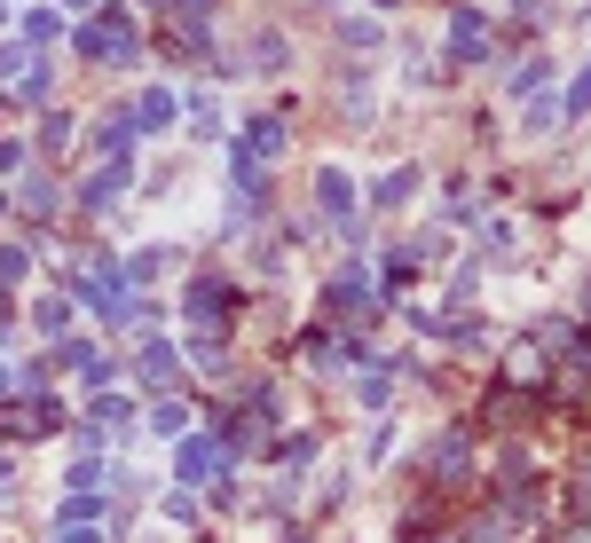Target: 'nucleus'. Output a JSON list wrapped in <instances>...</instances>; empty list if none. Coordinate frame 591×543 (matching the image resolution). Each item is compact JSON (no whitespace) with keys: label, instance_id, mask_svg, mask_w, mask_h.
Masks as SVG:
<instances>
[{"label":"nucleus","instance_id":"obj_9","mask_svg":"<svg viewBox=\"0 0 591 543\" xmlns=\"http://www.w3.org/2000/svg\"><path fill=\"white\" fill-rule=\"evenodd\" d=\"M316 213L332 221V229L355 221V189H347V174H316Z\"/></svg>","mask_w":591,"mask_h":543},{"label":"nucleus","instance_id":"obj_14","mask_svg":"<svg viewBox=\"0 0 591 543\" xmlns=\"http://www.w3.org/2000/svg\"><path fill=\"white\" fill-rule=\"evenodd\" d=\"M135 126H174V87H150L135 103Z\"/></svg>","mask_w":591,"mask_h":543},{"label":"nucleus","instance_id":"obj_1","mask_svg":"<svg viewBox=\"0 0 591 543\" xmlns=\"http://www.w3.org/2000/svg\"><path fill=\"white\" fill-rule=\"evenodd\" d=\"M79 55H95V63H135V16L111 9V16L79 24Z\"/></svg>","mask_w":591,"mask_h":543},{"label":"nucleus","instance_id":"obj_16","mask_svg":"<svg viewBox=\"0 0 591 543\" xmlns=\"http://www.w3.org/2000/svg\"><path fill=\"white\" fill-rule=\"evenodd\" d=\"M410 189H418V174L403 165V174H386V182H379V206H410Z\"/></svg>","mask_w":591,"mask_h":543},{"label":"nucleus","instance_id":"obj_24","mask_svg":"<svg viewBox=\"0 0 591 543\" xmlns=\"http://www.w3.org/2000/svg\"><path fill=\"white\" fill-rule=\"evenodd\" d=\"M150 425H158V433H182V425H189V410H182V402H158V418H150Z\"/></svg>","mask_w":591,"mask_h":543},{"label":"nucleus","instance_id":"obj_26","mask_svg":"<svg viewBox=\"0 0 591 543\" xmlns=\"http://www.w3.org/2000/svg\"><path fill=\"white\" fill-rule=\"evenodd\" d=\"M583 111H591V72H583V79L568 87V119H583Z\"/></svg>","mask_w":591,"mask_h":543},{"label":"nucleus","instance_id":"obj_34","mask_svg":"<svg viewBox=\"0 0 591 543\" xmlns=\"http://www.w3.org/2000/svg\"><path fill=\"white\" fill-rule=\"evenodd\" d=\"M0 206H9V197H0Z\"/></svg>","mask_w":591,"mask_h":543},{"label":"nucleus","instance_id":"obj_30","mask_svg":"<svg viewBox=\"0 0 591 543\" xmlns=\"http://www.w3.org/2000/svg\"><path fill=\"white\" fill-rule=\"evenodd\" d=\"M583 316H591V292H583Z\"/></svg>","mask_w":591,"mask_h":543},{"label":"nucleus","instance_id":"obj_15","mask_svg":"<svg viewBox=\"0 0 591 543\" xmlns=\"http://www.w3.org/2000/svg\"><path fill=\"white\" fill-rule=\"evenodd\" d=\"M24 40H40V48H56V40H63V24H56L48 9H32V16H24Z\"/></svg>","mask_w":591,"mask_h":543},{"label":"nucleus","instance_id":"obj_19","mask_svg":"<svg viewBox=\"0 0 591 543\" xmlns=\"http://www.w3.org/2000/svg\"><path fill=\"white\" fill-rule=\"evenodd\" d=\"M126 418H135V410H126L119 394H103V402H95V433H111V425H126Z\"/></svg>","mask_w":591,"mask_h":543},{"label":"nucleus","instance_id":"obj_11","mask_svg":"<svg viewBox=\"0 0 591 543\" xmlns=\"http://www.w3.org/2000/svg\"><path fill=\"white\" fill-rule=\"evenodd\" d=\"M119 189H126V158H103V165L87 174V189H79V197H87V206H111Z\"/></svg>","mask_w":591,"mask_h":543},{"label":"nucleus","instance_id":"obj_20","mask_svg":"<svg viewBox=\"0 0 591 543\" xmlns=\"http://www.w3.org/2000/svg\"><path fill=\"white\" fill-rule=\"evenodd\" d=\"M276 457H284V465H308V457H316V433H284Z\"/></svg>","mask_w":591,"mask_h":543},{"label":"nucleus","instance_id":"obj_27","mask_svg":"<svg viewBox=\"0 0 591 543\" xmlns=\"http://www.w3.org/2000/svg\"><path fill=\"white\" fill-rule=\"evenodd\" d=\"M16 165H24V150H16V143H0V174H16Z\"/></svg>","mask_w":591,"mask_h":543},{"label":"nucleus","instance_id":"obj_10","mask_svg":"<svg viewBox=\"0 0 591 543\" xmlns=\"http://www.w3.org/2000/svg\"><path fill=\"white\" fill-rule=\"evenodd\" d=\"M221 457H229L221 441H206V433H197V441H182V457H174V465H182V481H213V472H221Z\"/></svg>","mask_w":591,"mask_h":543},{"label":"nucleus","instance_id":"obj_12","mask_svg":"<svg viewBox=\"0 0 591 543\" xmlns=\"http://www.w3.org/2000/svg\"><path fill=\"white\" fill-rule=\"evenodd\" d=\"M143 379H150V386H174V379H182V355L167 347V338H150V347H143Z\"/></svg>","mask_w":591,"mask_h":543},{"label":"nucleus","instance_id":"obj_21","mask_svg":"<svg viewBox=\"0 0 591 543\" xmlns=\"http://www.w3.org/2000/svg\"><path fill=\"white\" fill-rule=\"evenodd\" d=\"M63 323H72V299H40V331L63 338Z\"/></svg>","mask_w":591,"mask_h":543},{"label":"nucleus","instance_id":"obj_23","mask_svg":"<svg viewBox=\"0 0 591 543\" xmlns=\"http://www.w3.org/2000/svg\"><path fill=\"white\" fill-rule=\"evenodd\" d=\"M24 213H56V182H32L24 189Z\"/></svg>","mask_w":591,"mask_h":543},{"label":"nucleus","instance_id":"obj_3","mask_svg":"<svg viewBox=\"0 0 591 543\" xmlns=\"http://www.w3.org/2000/svg\"><path fill=\"white\" fill-rule=\"evenodd\" d=\"M332 316H340V323H371V316H379V284L364 276V268L332 276Z\"/></svg>","mask_w":591,"mask_h":543},{"label":"nucleus","instance_id":"obj_18","mask_svg":"<svg viewBox=\"0 0 591 543\" xmlns=\"http://www.w3.org/2000/svg\"><path fill=\"white\" fill-rule=\"evenodd\" d=\"M95 513H103V496H87V489L63 496V528H79V520H95Z\"/></svg>","mask_w":591,"mask_h":543},{"label":"nucleus","instance_id":"obj_7","mask_svg":"<svg viewBox=\"0 0 591 543\" xmlns=\"http://www.w3.org/2000/svg\"><path fill=\"white\" fill-rule=\"evenodd\" d=\"M450 55H457V63H481V55H489V16H481V9H457V24H450Z\"/></svg>","mask_w":591,"mask_h":543},{"label":"nucleus","instance_id":"obj_17","mask_svg":"<svg viewBox=\"0 0 591 543\" xmlns=\"http://www.w3.org/2000/svg\"><path fill=\"white\" fill-rule=\"evenodd\" d=\"M24 72H32V48L9 40V48H0V79H16V87H24Z\"/></svg>","mask_w":591,"mask_h":543},{"label":"nucleus","instance_id":"obj_13","mask_svg":"<svg viewBox=\"0 0 591 543\" xmlns=\"http://www.w3.org/2000/svg\"><path fill=\"white\" fill-rule=\"evenodd\" d=\"M135 134H143L135 111H111V119H103V158H126V150H135Z\"/></svg>","mask_w":591,"mask_h":543},{"label":"nucleus","instance_id":"obj_28","mask_svg":"<svg viewBox=\"0 0 591 543\" xmlns=\"http://www.w3.org/2000/svg\"><path fill=\"white\" fill-rule=\"evenodd\" d=\"M0 331H9V292H0Z\"/></svg>","mask_w":591,"mask_h":543},{"label":"nucleus","instance_id":"obj_33","mask_svg":"<svg viewBox=\"0 0 591 543\" xmlns=\"http://www.w3.org/2000/svg\"><path fill=\"white\" fill-rule=\"evenodd\" d=\"M379 9H394V0H379Z\"/></svg>","mask_w":591,"mask_h":543},{"label":"nucleus","instance_id":"obj_32","mask_svg":"<svg viewBox=\"0 0 591 543\" xmlns=\"http://www.w3.org/2000/svg\"><path fill=\"white\" fill-rule=\"evenodd\" d=\"M0 386H9V370H0Z\"/></svg>","mask_w":591,"mask_h":543},{"label":"nucleus","instance_id":"obj_4","mask_svg":"<svg viewBox=\"0 0 591 543\" xmlns=\"http://www.w3.org/2000/svg\"><path fill=\"white\" fill-rule=\"evenodd\" d=\"M189 323H197V338H221V323H229V284L221 276L189 284Z\"/></svg>","mask_w":591,"mask_h":543},{"label":"nucleus","instance_id":"obj_2","mask_svg":"<svg viewBox=\"0 0 591 543\" xmlns=\"http://www.w3.org/2000/svg\"><path fill=\"white\" fill-rule=\"evenodd\" d=\"M56 402H40V394H16V402H0V441H40V433H56Z\"/></svg>","mask_w":591,"mask_h":543},{"label":"nucleus","instance_id":"obj_8","mask_svg":"<svg viewBox=\"0 0 591 543\" xmlns=\"http://www.w3.org/2000/svg\"><path fill=\"white\" fill-rule=\"evenodd\" d=\"M505 386H513V394L544 386V338H520V347L505 355Z\"/></svg>","mask_w":591,"mask_h":543},{"label":"nucleus","instance_id":"obj_25","mask_svg":"<svg viewBox=\"0 0 591 543\" xmlns=\"http://www.w3.org/2000/svg\"><path fill=\"white\" fill-rule=\"evenodd\" d=\"M24 276V245H0V284H16Z\"/></svg>","mask_w":591,"mask_h":543},{"label":"nucleus","instance_id":"obj_6","mask_svg":"<svg viewBox=\"0 0 591 543\" xmlns=\"http://www.w3.org/2000/svg\"><path fill=\"white\" fill-rule=\"evenodd\" d=\"M284 150V119L276 111H260V119H245V134H237V158H253V165H269Z\"/></svg>","mask_w":591,"mask_h":543},{"label":"nucleus","instance_id":"obj_5","mask_svg":"<svg viewBox=\"0 0 591 543\" xmlns=\"http://www.w3.org/2000/svg\"><path fill=\"white\" fill-rule=\"evenodd\" d=\"M426 472H434L442 489H466V472H473V441H466V433H442V441H434V457H426Z\"/></svg>","mask_w":591,"mask_h":543},{"label":"nucleus","instance_id":"obj_22","mask_svg":"<svg viewBox=\"0 0 591 543\" xmlns=\"http://www.w3.org/2000/svg\"><path fill=\"white\" fill-rule=\"evenodd\" d=\"M63 143H72V119L48 111V119H40V150H63Z\"/></svg>","mask_w":591,"mask_h":543},{"label":"nucleus","instance_id":"obj_31","mask_svg":"<svg viewBox=\"0 0 591 543\" xmlns=\"http://www.w3.org/2000/svg\"><path fill=\"white\" fill-rule=\"evenodd\" d=\"M568 543H591V535H568Z\"/></svg>","mask_w":591,"mask_h":543},{"label":"nucleus","instance_id":"obj_29","mask_svg":"<svg viewBox=\"0 0 591 543\" xmlns=\"http://www.w3.org/2000/svg\"><path fill=\"white\" fill-rule=\"evenodd\" d=\"M63 9H87V0H63Z\"/></svg>","mask_w":591,"mask_h":543}]
</instances>
